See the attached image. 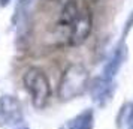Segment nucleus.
I'll return each instance as SVG.
<instances>
[{
    "instance_id": "obj_12",
    "label": "nucleus",
    "mask_w": 133,
    "mask_h": 129,
    "mask_svg": "<svg viewBox=\"0 0 133 129\" xmlns=\"http://www.w3.org/2000/svg\"><path fill=\"white\" fill-rule=\"evenodd\" d=\"M9 2H11V0H0V6H8V5H9Z\"/></svg>"
},
{
    "instance_id": "obj_11",
    "label": "nucleus",
    "mask_w": 133,
    "mask_h": 129,
    "mask_svg": "<svg viewBox=\"0 0 133 129\" xmlns=\"http://www.w3.org/2000/svg\"><path fill=\"white\" fill-rule=\"evenodd\" d=\"M29 3H31V0H19V8H21V6L25 8Z\"/></svg>"
},
{
    "instance_id": "obj_6",
    "label": "nucleus",
    "mask_w": 133,
    "mask_h": 129,
    "mask_svg": "<svg viewBox=\"0 0 133 129\" xmlns=\"http://www.w3.org/2000/svg\"><path fill=\"white\" fill-rule=\"evenodd\" d=\"M127 59V47L126 41L121 39L120 42L115 45V48L111 51L109 57L106 59L105 65L102 69V77L106 80H115L117 74L120 72L121 66L124 65V62Z\"/></svg>"
},
{
    "instance_id": "obj_8",
    "label": "nucleus",
    "mask_w": 133,
    "mask_h": 129,
    "mask_svg": "<svg viewBox=\"0 0 133 129\" xmlns=\"http://www.w3.org/2000/svg\"><path fill=\"white\" fill-rule=\"evenodd\" d=\"M94 128V111L91 108L81 111L75 117L69 119L60 126V129H93Z\"/></svg>"
},
{
    "instance_id": "obj_3",
    "label": "nucleus",
    "mask_w": 133,
    "mask_h": 129,
    "mask_svg": "<svg viewBox=\"0 0 133 129\" xmlns=\"http://www.w3.org/2000/svg\"><path fill=\"white\" fill-rule=\"evenodd\" d=\"M85 3L81 2V0H66L64 5L61 6L54 24V35L60 44L67 45L72 26L75 24V21H76Z\"/></svg>"
},
{
    "instance_id": "obj_4",
    "label": "nucleus",
    "mask_w": 133,
    "mask_h": 129,
    "mask_svg": "<svg viewBox=\"0 0 133 129\" xmlns=\"http://www.w3.org/2000/svg\"><path fill=\"white\" fill-rule=\"evenodd\" d=\"M24 122V108L15 95L0 96V128H17Z\"/></svg>"
},
{
    "instance_id": "obj_7",
    "label": "nucleus",
    "mask_w": 133,
    "mask_h": 129,
    "mask_svg": "<svg viewBox=\"0 0 133 129\" xmlns=\"http://www.w3.org/2000/svg\"><path fill=\"white\" fill-rule=\"evenodd\" d=\"M88 92L94 104H97L99 107H105L115 93V80H106L100 75L90 83Z\"/></svg>"
},
{
    "instance_id": "obj_10",
    "label": "nucleus",
    "mask_w": 133,
    "mask_h": 129,
    "mask_svg": "<svg viewBox=\"0 0 133 129\" xmlns=\"http://www.w3.org/2000/svg\"><path fill=\"white\" fill-rule=\"evenodd\" d=\"M132 27H133V12L130 14V17H129V20H127V23H126V29H124V33H123V39H124V41H126L127 33L130 32Z\"/></svg>"
},
{
    "instance_id": "obj_14",
    "label": "nucleus",
    "mask_w": 133,
    "mask_h": 129,
    "mask_svg": "<svg viewBox=\"0 0 133 129\" xmlns=\"http://www.w3.org/2000/svg\"><path fill=\"white\" fill-rule=\"evenodd\" d=\"M93 2H99V0H93Z\"/></svg>"
},
{
    "instance_id": "obj_1",
    "label": "nucleus",
    "mask_w": 133,
    "mask_h": 129,
    "mask_svg": "<svg viewBox=\"0 0 133 129\" xmlns=\"http://www.w3.org/2000/svg\"><path fill=\"white\" fill-rule=\"evenodd\" d=\"M90 86V72L82 63H70L61 74L57 87V96L63 102H69L82 96Z\"/></svg>"
},
{
    "instance_id": "obj_9",
    "label": "nucleus",
    "mask_w": 133,
    "mask_h": 129,
    "mask_svg": "<svg viewBox=\"0 0 133 129\" xmlns=\"http://www.w3.org/2000/svg\"><path fill=\"white\" fill-rule=\"evenodd\" d=\"M118 123L124 125L126 129H133V102L123 105L118 114Z\"/></svg>"
},
{
    "instance_id": "obj_2",
    "label": "nucleus",
    "mask_w": 133,
    "mask_h": 129,
    "mask_svg": "<svg viewBox=\"0 0 133 129\" xmlns=\"http://www.w3.org/2000/svg\"><path fill=\"white\" fill-rule=\"evenodd\" d=\"M23 84L29 93L31 105L36 110H43L51 99V83L48 75L37 66H30L23 75Z\"/></svg>"
},
{
    "instance_id": "obj_13",
    "label": "nucleus",
    "mask_w": 133,
    "mask_h": 129,
    "mask_svg": "<svg viewBox=\"0 0 133 129\" xmlns=\"http://www.w3.org/2000/svg\"><path fill=\"white\" fill-rule=\"evenodd\" d=\"M19 129H29V128H19Z\"/></svg>"
},
{
    "instance_id": "obj_5",
    "label": "nucleus",
    "mask_w": 133,
    "mask_h": 129,
    "mask_svg": "<svg viewBox=\"0 0 133 129\" xmlns=\"http://www.w3.org/2000/svg\"><path fill=\"white\" fill-rule=\"evenodd\" d=\"M91 29H93V14H91V9L88 8V5L85 3L79 12L76 21H75V24L72 26L67 45H70V47L82 45L90 36Z\"/></svg>"
}]
</instances>
